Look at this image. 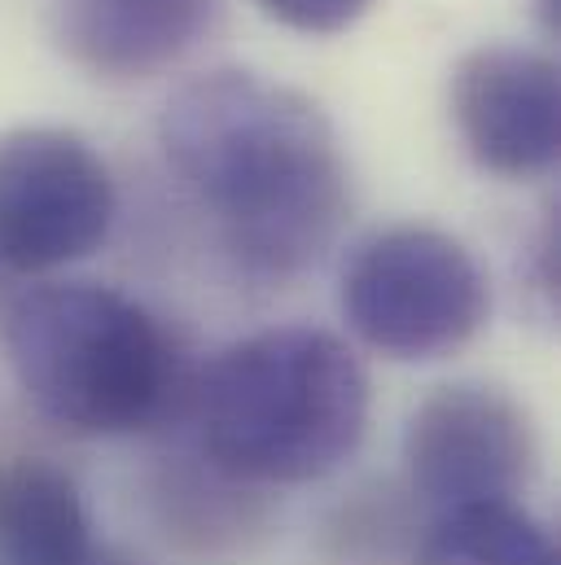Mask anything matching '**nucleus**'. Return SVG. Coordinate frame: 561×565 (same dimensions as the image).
Instances as JSON below:
<instances>
[{
    "mask_svg": "<svg viewBox=\"0 0 561 565\" xmlns=\"http://www.w3.org/2000/svg\"><path fill=\"white\" fill-rule=\"evenodd\" d=\"M158 141L224 250L255 277L316 268L351 215V167L329 115L260 71L189 79L167 102Z\"/></svg>",
    "mask_w": 561,
    "mask_h": 565,
    "instance_id": "nucleus-1",
    "label": "nucleus"
},
{
    "mask_svg": "<svg viewBox=\"0 0 561 565\" xmlns=\"http://www.w3.org/2000/svg\"><path fill=\"white\" fill-rule=\"evenodd\" d=\"M184 408L207 465L224 478L242 487H307L360 451L373 386L338 333L277 324L215 351L193 373Z\"/></svg>",
    "mask_w": 561,
    "mask_h": 565,
    "instance_id": "nucleus-2",
    "label": "nucleus"
},
{
    "mask_svg": "<svg viewBox=\"0 0 561 565\" xmlns=\"http://www.w3.org/2000/svg\"><path fill=\"white\" fill-rule=\"evenodd\" d=\"M4 355L44 422L84 438L167 425L189 404V364L171 329L102 281H49L4 311Z\"/></svg>",
    "mask_w": 561,
    "mask_h": 565,
    "instance_id": "nucleus-3",
    "label": "nucleus"
},
{
    "mask_svg": "<svg viewBox=\"0 0 561 565\" xmlns=\"http://www.w3.org/2000/svg\"><path fill=\"white\" fill-rule=\"evenodd\" d=\"M351 333L400 364H425L478 338L491 285L465 242L430 224H391L364 237L342 268Z\"/></svg>",
    "mask_w": 561,
    "mask_h": 565,
    "instance_id": "nucleus-4",
    "label": "nucleus"
},
{
    "mask_svg": "<svg viewBox=\"0 0 561 565\" xmlns=\"http://www.w3.org/2000/svg\"><path fill=\"white\" fill-rule=\"evenodd\" d=\"M115 211V175L84 137L0 132V277H44L97 255Z\"/></svg>",
    "mask_w": 561,
    "mask_h": 565,
    "instance_id": "nucleus-5",
    "label": "nucleus"
},
{
    "mask_svg": "<svg viewBox=\"0 0 561 565\" xmlns=\"http://www.w3.org/2000/svg\"><path fill=\"white\" fill-rule=\"evenodd\" d=\"M409 495L461 509L514 500L536 478L540 438L531 413L500 386L452 382L421 399L404 429Z\"/></svg>",
    "mask_w": 561,
    "mask_h": 565,
    "instance_id": "nucleus-6",
    "label": "nucleus"
},
{
    "mask_svg": "<svg viewBox=\"0 0 561 565\" xmlns=\"http://www.w3.org/2000/svg\"><path fill=\"white\" fill-rule=\"evenodd\" d=\"M452 124L465 153L500 180H540L561 153L558 62L522 44H478L452 66Z\"/></svg>",
    "mask_w": 561,
    "mask_h": 565,
    "instance_id": "nucleus-7",
    "label": "nucleus"
},
{
    "mask_svg": "<svg viewBox=\"0 0 561 565\" xmlns=\"http://www.w3.org/2000/svg\"><path fill=\"white\" fill-rule=\"evenodd\" d=\"M220 0H53L62 53L110 84L171 71L215 22Z\"/></svg>",
    "mask_w": 561,
    "mask_h": 565,
    "instance_id": "nucleus-8",
    "label": "nucleus"
},
{
    "mask_svg": "<svg viewBox=\"0 0 561 565\" xmlns=\"http://www.w3.org/2000/svg\"><path fill=\"white\" fill-rule=\"evenodd\" d=\"M97 553L88 504L44 456L0 460V565H88Z\"/></svg>",
    "mask_w": 561,
    "mask_h": 565,
    "instance_id": "nucleus-9",
    "label": "nucleus"
},
{
    "mask_svg": "<svg viewBox=\"0 0 561 565\" xmlns=\"http://www.w3.org/2000/svg\"><path fill=\"white\" fill-rule=\"evenodd\" d=\"M413 565H558V544L518 500L443 509L417 535Z\"/></svg>",
    "mask_w": 561,
    "mask_h": 565,
    "instance_id": "nucleus-10",
    "label": "nucleus"
},
{
    "mask_svg": "<svg viewBox=\"0 0 561 565\" xmlns=\"http://www.w3.org/2000/svg\"><path fill=\"white\" fill-rule=\"evenodd\" d=\"M417 526L404 491L369 487L356 491L325 526L329 565H413Z\"/></svg>",
    "mask_w": 561,
    "mask_h": 565,
    "instance_id": "nucleus-11",
    "label": "nucleus"
},
{
    "mask_svg": "<svg viewBox=\"0 0 561 565\" xmlns=\"http://www.w3.org/2000/svg\"><path fill=\"white\" fill-rule=\"evenodd\" d=\"M373 0H260V9L303 35H338L347 31L356 18H364Z\"/></svg>",
    "mask_w": 561,
    "mask_h": 565,
    "instance_id": "nucleus-12",
    "label": "nucleus"
},
{
    "mask_svg": "<svg viewBox=\"0 0 561 565\" xmlns=\"http://www.w3.org/2000/svg\"><path fill=\"white\" fill-rule=\"evenodd\" d=\"M88 565H140L133 553H124L119 544H97V553L88 557Z\"/></svg>",
    "mask_w": 561,
    "mask_h": 565,
    "instance_id": "nucleus-13",
    "label": "nucleus"
},
{
    "mask_svg": "<svg viewBox=\"0 0 561 565\" xmlns=\"http://www.w3.org/2000/svg\"><path fill=\"white\" fill-rule=\"evenodd\" d=\"M540 13H544V26L558 31V0H540Z\"/></svg>",
    "mask_w": 561,
    "mask_h": 565,
    "instance_id": "nucleus-14",
    "label": "nucleus"
}]
</instances>
